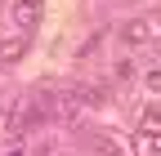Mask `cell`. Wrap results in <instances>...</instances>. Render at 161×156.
Returning a JSON list of instances; mask_svg holds the SVG:
<instances>
[{"label":"cell","instance_id":"1","mask_svg":"<svg viewBox=\"0 0 161 156\" xmlns=\"http://www.w3.org/2000/svg\"><path fill=\"white\" fill-rule=\"evenodd\" d=\"M49 121V107H45V98H18L14 107H9V116H5V134L9 138H23V134H31L36 125H45Z\"/></svg>","mask_w":161,"mask_h":156},{"label":"cell","instance_id":"2","mask_svg":"<svg viewBox=\"0 0 161 156\" xmlns=\"http://www.w3.org/2000/svg\"><path fill=\"white\" fill-rule=\"evenodd\" d=\"M121 45L125 49H148V45H161V13H139L130 23H121Z\"/></svg>","mask_w":161,"mask_h":156},{"label":"cell","instance_id":"3","mask_svg":"<svg viewBox=\"0 0 161 156\" xmlns=\"http://www.w3.org/2000/svg\"><path fill=\"white\" fill-rule=\"evenodd\" d=\"M40 13H45V0H14V23L18 31H31L40 23Z\"/></svg>","mask_w":161,"mask_h":156},{"label":"cell","instance_id":"4","mask_svg":"<svg viewBox=\"0 0 161 156\" xmlns=\"http://www.w3.org/2000/svg\"><path fill=\"white\" fill-rule=\"evenodd\" d=\"M134 147H139V156H161V134L157 129H139L134 134Z\"/></svg>","mask_w":161,"mask_h":156},{"label":"cell","instance_id":"5","mask_svg":"<svg viewBox=\"0 0 161 156\" xmlns=\"http://www.w3.org/2000/svg\"><path fill=\"white\" fill-rule=\"evenodd\" d=\"M94 152L98 156H125V147H121L112 134H94Z\"/></svg>","mask_w":161,"mask_h":156},{"label":"cell","instance_id":"6","mask_svg":"<svg viewBox=\"0 0 161 156\" xmlns=\"http://www.w3.org/2000/svg\"><path fill=\"white\" fill-rule=\"evenodd\" d=\"M143 85H148V89H152V94H161V63H157V67H148V71H143Z\"/></svg>","mask_w":161,"mask_h":156},{"label":"cell","instance_id":"7","mask_svg":"<svg viewBox=\"0 0 161 156\" xmlns=\"http://www.w3.org/2000/svg\"><path fill=\"white\" fill-rule=\"evenodd\" d=\"M5 156H27V143H23V138H9V147H5Z\"/></svg>","mask_w":161,"mask_h":156},{"label":"cell","instance_id":"8","mask_svg":"<svg viewBox=\"0 0 161 156\" xmlns=\"http://www.w3.org/2000/svg\"><path fill=\"white\" fill-rule=\"evenodd\" d=\"M0 9H5V0H0Z\"/></svg>","mask_w":161,"mask_h":156},{"label":"cell","instance_id":"9","mask_svg":"<svg viewBox=\"0 0 161 156\" xmlns=\"http://www.w3.org/2000/svg\"><path fill=\"white\" fill-rule=\"evenodd\" d=\"M0 103H5V94H0Z\"/></svg>","mask_w":161,"mask_h":156}]
</instances>
